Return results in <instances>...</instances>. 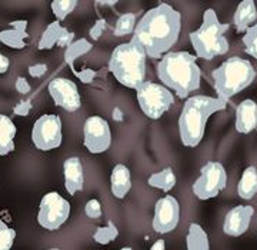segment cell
I'll return each instance as SVG.
<instances>
[{"mask_svg":"<svg viewBox=\"0 0 257 250\" xmlns=\"http://www.w3.org/2000/svg\"><path fill=\"white\" fill-rule=\"evenodd\" d=\"M182 15L167 3H159L136 25L132 40L145 49L147 56L160 57L177 43Z\"/></svg>","mask_w":257,"mask_h":250,"instance_id":"6da1fadb","label":"cell"},{"mask_svg":"<svg viewBox=\"0 0 257 250\" xmlns=\"http://www.w3.org/2000/svg\"><path fill=\"white\" fill-rule=\"evenodd\" d=\"M197 57L187 52H170L157 65V76L166 87L175 90L180 99L200 87L202 72Z\"/></svg>","mask_w":257,"mask_h":250,"instance_id":"7a4b0ae2","label":"cell"},{"mask_svg":"<svg viewBox=\"0 0 257 250\" xmlns=\"http://www.w3.org/2000/svg\"><path fill=\"white\" fill-rule=\"evenodd\" d=\"M227 106L226 100L210 96H192L184 102L183 110L179 117V132L180 139L186 148H196L200 145L206 121L216 111L224 110Z\"/></svg>","mask_w":257,"mask_h":250,"instance_id":"3957f363","label":"cell"},{"mask_svg":"<svg viewBox=\"0 0 257 250\" xmlns=\"http://www.w3.org/2000/svg\"><path fill=\"white\" fill-rule=\"evenodd\" d=\"M146 57L145 49L130 40L113 50L109 60V70L119 83L136 90L140 84L146 82Z\"/></svg>","mask_w":257,"mask_h":250,"instance_id":"277c9868","label":"cell"},{"mask_svg":"<svg viewBox=\"0 0 257 250\" xmlns=\"http://www.w3.org/2000/svg\"><path fill=\"white\" fill-rule=\"evenodd\" d=\"M211 77L214 80L217 97L229 102V99L254 82L256 70L247 59L231 56L211 72Z\"/></svg>","mask_w":257,"mask_h":250,"instance_id":"5b68a950","label":"cell"},{"mask_svg":"<svg viewBox=\"0 0 257 250\" xmlns=\"http://www.w3.org/2000/svg\"><path fill=\"white\" fill-rule=\"evenodd\" d=\"M229 29L230 25L221 23L214 10H206L203 15L202 26L190 33V42L196 52V57L213 60L216 56L226 55L229 52V42L224 33Z\"/></svg>","mask_w":257,"mask_h":250,"instance_id":"8992f818","label":"cell"},{"mask_svg":"<svg viewBox=\"0 0 257 250\" xmlns=\"http://www.w3.org/2000/svg\"><path fill=\"white\" fill-rule=\"evenodd\" d=\"M138 102L149 119H160L175 102V96L167 87L153 82H145L136 89Z\"/></svg>","mask_w":257,"mask_h":250,"instance_id":"52a82bcc","label":"cell"},{"mask_svg":"<svg viewBox=\"0 0 257 250\" xmlns=\"http://www.w3.org/2000/svg\"><path fill=\"white\" fill-rule=\"evenodd\" d=\"M227 173L220 162L211 160L200 170V177L193 183V193L200 200H209L219 196L226 189Z\"/></svg>","mask_w":257,"mask_h":250,"instance_id":"ba28073f","label":"cell"},{"mask_svg":"<svg viewBox=\"0 0 257 250\" xmlns=\"http://www.w3.org/2000/svg\"><path fill=\"white\" fill-rule=\"evenodd\" d=\"M69 214L70 203L57 192H50L40 202L37 223L46 230H57L69 219Z\"/></svg>","mask_w":257,"mask_h":250,"instance_id":"9c48e42d","label":"cell"},{"mask_svg":"<svg viewBox=\"0 0 257 250\" xmlns=\"http://www.w3.org/2000/svg\"><path fill=\"white\" fill-rule=\"evenodd\" d=\"M32 140H33V145L43 152L60 148L63 142L60 117L56 114L40 116L32 130Z\"/></svg>","mask_w":257,"mask_h":250,"instance_id":"30bf717a","label":"cell"},{"mask_svg":"<svg viewBox=\"0 0 257 250\" xmlns=\"http://www.w3.org/2000/svg\"><path fill=\"white\" fill-rule=\"evenodd\" d=\"M83 143L93 155L106 152L111 145V132L109 123L100 116H90L83 126Z\"/></svg>","mask_w":257,"mask_h":250,"instance_id":"8fae6325","label":"cell"},{"mask_svg":"<svg viewBox=\"0 0 257 250\" xmlns=\"http://www.w3.org/2000/svg\"><path fill=\"white\" fill-rule=\"evenodd\" d=\"M180 220V206L177 199L170 195L159 199L155 206L152 226L157 233H170L175 230Z\"/></svg>","mask_w":257,"mask_h":250,"instance_id":"7c38bea8","label":"cell"},{"mask_svg":"<svg viewBox=\"0 0 257 250\" xmlns=\"http://www.w3.org/2000/svg\"><path fill=\"white\" fill-rule=\"evenodd\" d=\"M49 93L56 106L62 107L64 110L76 111L82 104L77 86L70 79H64V77L53 79L49 83Z\"/></svg>","mask_w":257,"mask_h":250,"instance_id":"4fadbf2b","label":"cell"},{"mask_svg":"<svg viewBox=\"0 0 257 250\" xmlns=\"http://www.w3.org/2000/svg\"><path fill=\"white\" fill-rule=\"evenodd\" d=\"M254 214L253 206H236L224 217L223 232L231 237H239L248 230L251 217Z\"/></svg>","mask_w":257,"mask_h":250,"instance_id":"5bb4252c","label":"cell"},{"mask_svg":"<svg viewBox=\"0 0 257 250\" xmlns=\"http://www.w3.org/2000/svg\"><path fill=\"white\" fill-rule=\"evenodd\" d=\"M64 170V187L69 195H76L84 186V173L80 159L72 156L66 159L63 165Z\"/></svg>","mask_w":257,"mask_h":250,"instance_id":"9a60e30c","label":"cell"},{"mask_svg":"<svg viewBox=\"0 0 257 250\" xmlns=\"http://www.w3.org/2000/svg\"><path fill=\"white\" fill-rule=\"evenodd\" d=\"M236 130L241 135H248L257 128V103L246 99L236 107Z\"/></svg>","mask_w":257,"mask_h":250,"instance_id":"2e32d148","label":"cell"},{"mask_svg":"<svg viewBox=\"0 0 257 250\" xmlns=\"http://www.w3.org/2000/svg\"><path fill=\"white\" fill-rule=\"evenodd\" d=\"M26 29H28L26 20L12 22L10 29L0 32V43L13 49H23L26 46V39H28Z\"/></svg>","mask_w":257,"mask_h":250,"instance_id":"e0dca14e","label":"cell"},{"mask_svg":"<svg viewBox=\"0 0 257 250\" xmlns=\"http://www.w3.org/2000/svg\"><path fill=\"white\" fill-rule=\"evenodd\" d=\"M111 193L116 199H124L132 190V175L127 166L116 165L111 170L110 176Z\"/></svg>","mask_w":257,"mask_h":250,"instance_id":"ac0fdd59","label":"cell"},{"mask_svg":"<svg viewBox=\"0 0 257 250\" xmlns=\"http://www.w3.org/2000/svg\"><path fill=\"white\" fill-rule=\"evenodd\" d=\"M257 20V8L256 3L253 0H243L240 2L234 18H233V23L236 30L241 33L246 32L248 28H251V25Z\"/></svg>","mask_w":257,"mask_h":250,"instance_id":"d6986e66","label":"cell"},{"mask_svg":"<svg viewBox=\"0 0 257 250\" xmlns=\"http://www.w3.org/2000/svg\"><path fill=\"white\" fill-rule=\"evenodd\" d=\"M18 133L16 126L10 117L0 114V156L9 155L15 150V136Z\"/></svg>","mask_w":257,"mask_h":250,"instance_id":"ffe728a7","label":"cell"},{"mask_svg":"<svg viewBox=\"0 0 257 250\" xmlns=\"http://www.w3.org/2000/svg\"><path fill=\"white\" fill-rule=\"evenodd\" d=\"M237 195L243 200H250L257 195V169L248 166L240 177L237 185Z\"/></svg>","mask_w":257,"mask_h":250,"instance_id":"44dd1931","label":"cell"},{"mask_svg":"<svg viewBox=\"0 0 257 250\" xmlns=\"http://www.w3.org/2000/svg\"><path fill=\"white\" fill-rule=\"evenodd\" d=\"M187 250H210V239L206 230L197 223H190L186 237Z\"/></svg>","mask_w":257,"mask_h":250,"instance_id":"7402d4cb","label":"cell"},{"mask_svg":"<svg viewBox=\"0 0 257 250\" xmlns=\"http://www.w3.org/2000/svg\"><path fill=\"white\" fill-rule=\"evenodd\" d=\"M147 183L152 187L160 189L163 192H170L176 186V175L170 167H166L163 170L153 173L147 179Z\"/></svg>","mask_w":257,"mask_h":250,"instance_id":"603a6c76","label":"cell"},{"mask_svg":"<svg viewBox=\"0 0 257 250\" xmlns=\"http://www.w3.org/2000/svg\"><path fill=\"white\" fill-rule=\"evenodd\" d=\"M64 28L60 25V22H52L49 26L46 28V30L43 32L42 35V39L37 45V49L39 50H46V49H52L53 46H56L60 40V36L63 33Z\"/></svg>","mask_w":257,"mask_h":250,"instance_id":"cb8c5ba5","label":"cell"},{"mask_svg":"<svg viewBox=\"0 0 257 250\" xmlns=\"http://www.w3.org/2000/svg\"><path fill=\"white\" fill-rule=\"evenodd\" d=\"M92 43L89 40H86V39H79V40L73 42L70 46L66 47V52H64V60H66V63L70 66V67H74L73 65L74 62H76V59H79L80 56L89 53L92 50Z\"/></svg>","mask_w":257,"mask_h":250,"instance_id":"d4e9b609","label":"cell"},{"mask_svg":"<svg viewBox=\"0 0 257 250\" xmlns=\"http://www.w3.org/2000/svg\"><path fill=\"white\" fill-rule=\"evenodd\" d=\"M117 236H119V229L116 227V224L109 220L106 226H103V227H99L94 234H93V239L94 241H97L99 244H109L111 241L114 240V239H117Z\"/></svg>","mask_w":257,"mask_h":250,"instance_id":"484cf974","label":"cell"},{"mask_svg":"<svg viewBox=\"0 0 257 250\" xmlns=\"http://www.w3.org/2000/svg\"><path fill=\"white\" fill-rule=\"evenodd\" d=\"M135 29H136V15L135 13L121 15L114 26V36H126L133 33Z\"/></svg>","mask_w":257,"mask_h":250,"instance_id":"4316f807","label":"cell"},{"mask_svg":"<svg viewBox=\"0 0 257 250\" xmlns=\"http://www.w3.org/2000/svg\"><path fill=\"white\" fill-rule=\"evenodd\" d=\"M76 6H77L76 0H55V2H52V10L55 13L57 22H62L67 18L73 12Z\"/></svg>","mask_w":257,"mask_h":250,"instance_id":"83f0119b","label":"cell"},{"mask_svg":"<svg viewBox=\"0 0 257 250\" xmlns=\"http://www.w3.org/2000/svg\"><path fill=\"white\" fill-rule=\"evenodd\" d=\"M243 45L246 53L257 59V23L248 28L243 36Z\"/></svg>","mask_w":257,"mask_h":250,"instance_id":"f1b7e54d","label":"cell"},{"mask_svg":"<svg viewBox=\"0 0 257 250\" xmlns=\"http://www.w3.org/2000/svg\"><path fill=\"white\" fill-rule=\"evenodd\" d=\"M16 239V230L0 219V250H10Z\"/></svg>","mask_w":257,"mask_h":250,"instance_id":"f546056e","label":"cell"},{"mask_svg":"<svg viewBox=\"0 0 257 250\" xmlns=\"http://www.w3.org/2000/svg\"><path fill=\"white\" fill-rule=\"evenodd\" d=\"M84 212L90 219H99L101 216V204L97 199H92L86 203Z\"/></svg>","mask_w":257,"mask_h":250,"instance_id":"4dcf8cb0","label":"cell"},{"mask_svg":"<svg viewBox=\"0 0 257 250\" xmlns=\"http://www.w3.org/2000/svg\"><path fill=\"white\" fill-rule=\"evenodd\" d=\"M74 72V74L82 80L83 83H92L93 80L96 79V76H97V72H94V70H92V69H84V70H82V72H77V70H74V69H72Z\"/></svg>","mask_w":257,"mask_h":250,"instance_id":"1f68e13d","label":"cell"},{"mask_svg":"<svg viewBox=\"0 0 257 250\" xmlns=\"http://www.w3.org/2000/svg\"><path fill=\"white\" fill-rule=\"evenodd\" d=\"M32 110V102L30 100H20V102L13 107V113L18 116H28Z\"/></svg>","mask_w":257,"mask_h":250,"instance_id":"d6a6232c","label":"cell"},{"mask_svg":"<svg viewBox=\"0 0 257 250\" xmlns=\"http://www.w3.org/2000/svg\"><path fill=\"white\" fill-rule=\"evenodd\" d=\"M107 28V23H106V20H97L96 23H94V26L90 29V37H92L93 40H97V39H100L101 33L104 32V29Z\"/></svg>","mask_w":257,"mask_h":250,"instance_id":"836d02e7","label":"cell"},{"mask_svg":"<svg viewBox=\"0 0 257 250\" xmlns=\"http://www.w3.org/2000/svg\"><path fill=\"white\" fill-rule=\"evenodd\" d=\"M47 72V66L45 63H37V65L29 66V74L32 77H42Z\"/></svg>","mask_w":257,"mask_h":250,"instance_id":"e575fe53","label":"cell"},{"mask_svg":"<svg viewBox=\"0 0 257 250\" xmlns=\"http://www.w3.org/2000/svg\"><path fill=\"white\" fill-rule=\"evenodd\" d=\"M15 87H16V90H18L19 93H22V94H28V93L32 90V86H30L28 80H26L25 77H22V76L18 77Z\"/></svg>","mask_w":257,"mask_h":250,"instance_id":"d590c367","label":"cell"},{"mask_svg":"<svg viewBox=\"0 0 257 250\" xmlns=\"http://www.w3.org/2000/svg\"><path fill=\"white\" fill-rule=\"evenodd\" d=\"M9 66H10V60L6 57V56H3L0 53V76L3 73H6L8 70H9Z\"/></svg>","mask_w":257,"mask_h":250,"instance_id":"8d00e7d4","label":"cell"},{"mask_svg":"<svg viewBox=\"0 0 257 250\" xmlns=\"http://www.w3.org/2000/svg\"><path fill=\"white\" fill-rule=\"evenodd\" d=\"M166 249V241L163 239H159L157 241H155L153 244H152V247L150 250H165Z\"/></svg>","mask_w":257,"mask_h":250,"instance_id":"74e56055","label":"cell"},{"mask_svg":"<svg viewBox=\"0 0 257 250\" xmlns=\"http://www.w3.org/2000/svg\"><path fill=\"white\" fill-rule=\"evenodd\" d=\"M113 119L116 121L123 120V113H121L120 109H117V107H114V110H113Z\"/></svg>","mask_w":257,"mask_h":250,"instance_id":"f35d334b","label":"cell"},{"mask_svg":"<svg viewBox=\"0 0 257 250\" xmlns=\"http://www.w3.org/2000/svg\"><path fill=\"white\" fill-rule=\"evenodd\" d=\"M120 250H133L132 247H123V249H120Z\"/></svg>","mask_w":257,"mask_h":250,"instance_id":"ab89813d","label":"cell"},{"mask_svg":"<svg viewBox=\"0 0 257 250\" xmlns=\"http://www.w3.org/2000/svg\"><path fill=\"white\" fill-rule=\"evenodd\" d=\"M49 250H59V249H49Z\"/></svg>","mask_w":257,"mask_h":250,"instance_id":"60d3db41","label":"cell"}]
</instances>
